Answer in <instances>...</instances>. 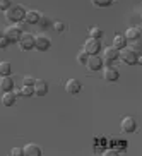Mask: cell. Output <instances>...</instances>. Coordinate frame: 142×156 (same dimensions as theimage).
Returning <instances> with one entry per match:
<instances>
[{
	"instance_id": "cell-3",
	"label": "cell",
	"mask_w": 142,
	"mask_h": 156,
	"mask_svg": "<svg viewBox=\"0 0 142 156\" xmlns=\"http://www.w3.org/2000/svg\"><path fill=\"white\" fill-rule=\"evenodd\" d=\"M19 48L24 51L34 48V36H33L31 33H23L21 34V38H19Z\"/></svg>"
},
{
	"instance_id": "cell-28",
	"label": "cell",
	"mask_w": 142,
	"mask_h": 156,
	"mask_svg": "<svg viewBox=\"0 0 142 156\" xmlns=\"http://www.w3.org/2000/svg\"><path fill=\"white\" fill-rule=\"evenodd\" d=\"M9 40H7V38H5V36H2V38H0V48H5V46H7V45H9Z\"/></svg>"
},
{
	"instance_id": "cell-22",
	"label": "cell",
	"mask_w": 142,
	"mask_h": 156,
	"mask_svg": "<svg viewBox=\"0 0 142 156\" xmlns=\"http://www.w3.org/2000/svg\"><path fill=\"white\" fill-rule=\"evenodd\" d=\"M77 60H79V64H82V65H86V60H87V53L86 51H79L77 53Z\"/></svg>"
},
{
	"instance_id": "cell-5",
	"label": "cell",
	"mask_w": 142,
	"mask_h": 156,
	"mask_svg": "<svg viewBox=\"0 0 142 156\" xmlns=\"http://www.w3.org/2000/svg\"><path fill=\"white\" fill-rule=\"evenodd\" d=\"M51 46V41L50 38L45 36V34H38V36H34V48L40 51H46L48 48Z\"/></svg>"
},
{
	"instance_id": "cell-4",
	"label": "cell",
	"mask_w": 142,
	"mask_h": 156,
	"mask_svg": "<svg viewBox=\"0 0 142 156\" xmlns=\"http://www.w3.org/2000/svg\"><path fill=\"white\" fill-rule=\"evenodd\" d=\"M101 48V43L99 40H94V38H87L86 43H84V51L87 55H96Z\"/></svg>"
},
{
	"instance_id": "cell-25",
	"label": "cell",
	"mask_w": 142,
	"mask_h": 156,
	"mask_svg": "<svg viewBox=\"0 0 142 156\" xmlns=\"http://www.w3.org/2000/svg\"><path fill=\"white\" fill-rule=\"evenodd\" d=\"M34 81H36V79H33L31 76H26V77L23 79V84H24V86H33V84H34Z\"/></svg>"
},
{
	"instance_id": "cell-11",
	"label": "cell",
	"mask_w": 142,
	"mask_h": 156,
	"mask_svg": "<svg viewBox=\"0 0 142 156\" xmlns=\"http://www.w3.org/2000/svg\"><path fill=\"white\" fill-rule=\"evenodd\" d=\"M14 89V81L10 79V76H0V93L12 91Z\"/></svg>"
},
{
	"instance_id": "cell-9",
	"label": "cell",
	"mask_w": 142,
	"mask_h": 156,
	"mask_svg": "<svg viewBox=\"0 0 142 156\" xmlns=\"http://www.w3.org/2000/svg\"><path fill=\"white\" fill-rule=\"evenodd\" d=\"M120 125H122V130H123V132H133V130L137 129V122H135L133 117H123Z\"/></svg>"
},
{
	"instance_id": "cell-17",
	"label": "cell",
	"mask_w": 142,
	"mask_h": 156,
	"mask_svg": "<svg viewBox=\"0 0 142 156\" xmlns=\"http://www.w3.org/2000/svg\"><path fill=\"white\" fill-rule=\"evenodd\" d=\"M40 17H41V14H40L38 10H26V16H24V19H26L29 24H36L38 21H40Z\"/></svg>"
},
{
	"instance_id": "cell-27",
	"label": "cell",
	"mask_w": 142,
	"mask_h": 156,
	"mask_svg": "<svg viewBox=\"0 0 142 156\" xmlns=\"http://www.w3.org/2000/svg\"><path fill=\"white\" fill-rule=\"evenodd\" d=\"M38 23L41 24L43 28H46V26L50 24V19H48V17H45V16H41V17H40V21H38Z\"/></svg>"
},
{
	"instance_id": "cell-1",
	"label": "cell",
	"mask_w": 142,
	"mask_h": 156,
	"mask_svg": "<svg viewBox=\"0 0 142 156\" xmlns=\"http://www.w3.org/2000/svg\"><path fill=\"white\" fill-rule=\"evenodd\" d=\"M118 58L127 65H135L139 62V53L133 51L130 46H125V48L118 50Z\"/></svg>"
},
{
	"instance_id": "cell-23",
	"label": "cell",
	"mask_w": 142,
	"mask_h": 156,
	"mask_svg": "<svg viewBox=\"0 0 142 156\" xmlns=\"http://www.w3.org/2000/svg\"><path fill=\"white\" fill-rule=\"evenodd\" d=\"M10 5H12V2H10V0H0V10H2V12H5Z\"/></svg>"
},
{
	"instance_id": "cell-12",
	"label": "cell",
	"mask_w": 142,
	"mask_h": 156,
	"mask_svg": "<svg viewBox=\"0 0 142 156\" xmlns=\"http://www.w3.org/2000/svg\"><path fill=\"white\" fill-rule=\"evenodd\" d=\"M81 83H79L77 79H69L67 83H65V91L69 93V94H77L81 91Z\"/></svg>"
},
{
	"instance_id": "cell-21",
	"label": "cell",
	"mask_w": 142,
	"mask_h": 156,
	"mask_svg": "<svg viewBox=\"0 0 142 156\" xmlns=\"http://www.w3.org/2000/svg\"><path fill=\"white\" fill-rule=\"evenodd\" d=\"M94 7H108L111 5V0H91Z\"/></svg>"
},
{
	"instance_id": "cell-20",
	"label": "cell",
	"mask_w": 142,
	"mask_h": 156,
	"mask_svg": "<svg viewBox=\"0 0 142 156\" xmlns=\"http://www.w3.org/2000/svg\"><path fill=\"white\" fill-rule=\"evenodd\" d=\"M89 38H94V40H101V38H103V31H101L99 28H96V26H94V28L89 29Z\"/></svg>"
},
{
	"instance_id": "cell-6",
	"label": "cell",
	"mask_w": 142,
	"mask_h": 156,
	"mask_svg": "<svg viewBox=\"0 0 142 156\" xmlns=\"http://www.w3.org/2000/svg\"><path fill=\"white\" fill-rule=\"evenodd\" d=\"M21 29L17 26H9V28L4 29V36L9 40V41H19V38H21Z\"/></svg>"
},
{
	"instance_id": "cell-16",
	"label": "cell",
	"mask_w": 142,
	"mask_h": 156,
	"mask_svg": "<svg viewBox=\"0 0 142 156\" xmlns=\"http://www.w3.org/2000/svg\"><path fill=\"white\" fill-rule=\"evenodd\" d=\"M123 36H125V40H128V41H135V40L140 38V29L139 28H128Z\"/></svg>"
},
{
	"instance_id": "cell-26",
	"label": "cell",
	"mask_w": 142,
	"mask_h": 156,
	"mask_svg": "<svg viewBox=\"0 0 142 156\" xmlns=\"http://www.w3.org/2000/svg\"><path fill=\"white\" fill-rule=\"evenodd\" d=\"M10 154L12 156H23V147H12V151H10Z\"/></svg>"
},
{
	"instance_id": "cell-10",
	"label": "cell",
	"mask_w": 142,
	"mask_h": 156,
	"mask_svg": "<svg viewBox=\"0 0 142 156\" xmlns=\"http://www.w3.org/2000/svg\"><path fill=\"white\" fill-rule=\"evenodd\" d=\"M86 65H87L89 70H101L103 69V60H101L99 57H96V55H91V57H87Z\"/></svg>"
},
{
	"instance_id": "cell-7",
	"label": "cell",
	"mask_w": 142,
	"mask_h": 156,
	"mask_svg": "<svg viewBox=\"0 0 142 156\" xmlns=\"http://www.w3.org/2000/svg\"><path fill=\"white\" fill-rule=\"evenodd\" d=\"M33 89H34L36 96H45L46 93H48V83L43 81V79H36L34 84H33Z\"/></svg>"
},
{
	"instance_id": "cell-8",
	"label": "cell",
	"mask_w": 142,
	"mask_h": 156,
	"mask_svg": "<svg viewBox=\"0 0 142 156\" xmlns=\"http://www.w3.org/2000/svg\"><path fill=\"white\" fill-rule=\"evenodd\" d=\"M118 77H120L118 69H115V67H106V69H103V79L105 81L115 83V81H118Z\"/></svg>"
},
{
	"instance_id": "cell-2",
	"label": "cell",
	"mask_w": 142,
	"mask_h": 156,
	"mask_svg": "<svg viewBox=\"0 0 142 156\" xmlns=\"http://www.w3.org/2000/svg\"><path fill=\"white\" fill-rule=\"evenodd\" d=\"M5 16L12 23H21L24 19V16H26V9L23 5H10L9 9L5 10Z\"/></svg>"
},
{
	"instance_id": "cell-19",
	"label": "cell",
	"mask_w": 142,
	"mask_h": 156,
	"mask_svg": "<svg viewBox=\"0 0 142 156\" xmlns=\"http://www.w3.org/2000/svg\"><path fill=\"white\" fill-rule=\"evenodd\" d=\"M10 72H12V65L2 60L0 62V76H10Z\"/></svg>"
},
{
	"instance_id": "cell-18",
	"label": "cell",
	"mask_w": 142,
	"mask_h": 156,
	"mask_svg": "<svg viewBox=\"0 0 142 156\" xmlns=\"http://www.w3.org/2000/svg\"><path fill=\"white\" fill-rule=\"evenodd\" d=\"M127 46V40H125L123 34H116V36L113 38V48H116V50H122V48H125Z\"/></svg>"
},
{
	"instance_id": "cell-14",
	"label": "cell",
	"mask_w": 142,
	"mask_h": 156,
	"mask_svg": "<svg viewBox=\"0 0 142 156\" xmlns=\"http://www.w3.org/2000/svg\"><path fill=\"white\" fill-rule=\"evenodd\" d=\"M116 58H118V50L116 48H113V46L105 48V51H103V60L105 62H115Z\"/></svg>"
},
{
	"instance_id": "cell-13",
	"label": "cell",
	"mask_w": 142,
	"mask_h": 156,
	"mask_svg": "<svg viewBox=\"0 0 142 156\" xmlns=\"http://www.w3.org/2000/svg\"><path fill=\"white\" fill-rule=\"evenodd\" d=\"M23 153L26 156H41V147L38 146V144H26V146L23 147Z\"/></svg>"
},
{
	"instance_id": "cell-15",
	"label": "cell",
	"mask_w": 142,
	"mask_h": 156,
	"mask_svg": "<svg viewBox=\"0 0 142 156\" xmlns=\"http://www.w3.org/2000/svg\"><path fill=\"white\" fill-rule=\"evenodd\" d=\"M2 105L4 106H14L16 105V100H17V96H16L12 91H5V93H2Z\"/></svg>"
},
{
	"instance_id": "cell-24",
	"label": "cell",
	"mask_w": 142,
	"mask_h": 156,
	"mask_svg": "<svg viewBox=\"0 0 142 156\" xmlns=\"http://www.w3.org/2000/svg\"><path fill=\"white\" fill-rule=\"evenodd\" d=\"M53 29L58 31V33H62V31H65V24L62 23V21H57V23H53Z\"/></svg>"
}]
</instances>
